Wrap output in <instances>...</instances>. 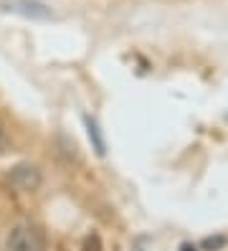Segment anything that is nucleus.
I'll return each mask as SVG.
<instances>
[{"label":"nucleus","instance_id":"423d86ee","mask_svg":"<svg viewBox=\"0 0 228 251\" xmlns=\"http://www.w3.org/2000/svg\"><path fill=\"white\" fill-rule=\"evenodd\" d=\"M3 135H5V127H3V122H0V140H3Z\"/></svg>","mask_w":228,"mask_h":251},{"label":"nucleus","instance_id":"f03ea898","mask_svg":"<svg viewBox=\"0 0 228 251\" xmlns=\"http://www.w3.org/2000/svg\"><path fill=\"white\" fill-rule=\"evenodd\" d=\"M8 183L21 190V193H33V190L41 188L43 178H41V170L36 165H28V162H21V165H15L10 173H8Z\"/></svg>","mask_w":228,"mask_h":251},{"label":"nucleus","instance_id":"20e7f679","mask_svg":"<svg viewBox=\"0 0 228 251\" xmlns=\"http://www.w3.org/2000/svg\"><path fill=\"white\" fill-rule=\"evenodd\" d=\"M84 125H86V135H89L91 145H94L97 155L104 157V155H106V142H104V135H101V129H99L97 120H94V117H84Z\"/></svg>","mask_w":228,"mask_h":251},{"label":"nucleus","instance_id":"7ed1b4c3","mask_svg":"<svg viewBox=\"0 0 228 251\" xmlns=\"http://www.w3.org/2000/svg\"><path fill=\"white\" fill-rule=\"evenodd\" d=\"M0 10L15 13V16H23L30 21H49L51 18V8L38 3V0H5V3H0Z\"/></svg>","mask_w":228,"mask_h":251},{"label":"nucleus","instance_id":"f257e3e1","mask_svg":"<svg viewBox=\"0 0 228 251\" xmlns=\"http://www.w3.org/2000/svg\"><path fill=\"white\" fill-rule=\"evenodd\" d=\"M5 249L8 251H46V233L38 224H18L8 233Z\"/></svg>","mask_w":228,"mask_h":251},{"label":"nucleus","instance_id":"39448f33","mask_svg":"<svg viewBox=\"0 0 228 251\" xmlns=\"http://www.w3.org/2000/svg\"><path fill=\"white\" fill-rule=\"evenodd\" d=\"M223 244H226V239H216V241L208 239V241H203V246H205V249H218V246H223Z\"/></svg>","mask_w":228,"mask_h":251}]
</instances>
